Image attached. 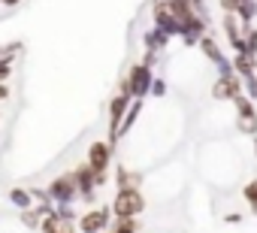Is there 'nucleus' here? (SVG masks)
I'll return each instance as SVG.
<instances>
[{
	"label": "nucleus",
	"mask_w": 257,
	"mask_h": 233,
	"mask_svg": "<svg viewBox=\"0 0 257 233\" xmlns=\"http://www.w3.org/2000/svg\"><path fill=\"white\" fill-rule=\"evenodd\" d=\"M127 106H131V94H118L109 103V146L118 140V128H121V119H124Z\"/></svg>",
	"instance_id": "obj_4"
},
{
	"label": "nucleus",
	"mask_w": 257,
	"mask_h": 233,
	"mask_svg": "<svg viewBox=\"0 0 257 233\" xmlns=\"http://www.w3.org/2000/svg\"><path fill=\"white\" fill-rule=\"evenodd\" d=\"M143 209H146V200H143V194H140L137 188H118V194H115V200H112L115 218H134V215H140Z\"/></svg>",
	"instance_id": "obj_1"
},
{
	"label": "nucleus",
	"mask_w": 257,
	"mask_h": 233,
	"mask_svg": "<svg viewBox=\"0 0 257 233\" xmlns=\"http://www.w3.org/2000/svg\"><path fill=\"white\" fill-rule=\"evenodd\" d=\"M239 4H242V0H221V7H224V10H227V13H230V10H236V7H239Z\"/></svg>",
	"instance_id": "obj_16"
},
{
	"label": "nucleus",
	"mask_w": 257,
	"mask_h": 233,
	"mask_svg": "<svg viewBox=\"0 0 257 233\" xmlns=\"http://www.w3.org/2000/svg\"><path fill=\"white\" fill-rule=\"evenodd\" d=\"M73 182H76V191L91 203V200H94V188H97V173H94L88 164H82V167L73 170Z\"/></svg>",
	"instance_id": "obj_6"
},
{
	"label": "nucleus",
	"mask_w": 257,
	"mask_h": 233,
	"mask_svg": "<svg viewBox=\"0 0 257 233\" xmlns=\"http://www.w3.org/2000/svg\"><path fill=\"white\" fill-rule=\"evenodd\" d=\"M203 49H206V55H209V58H218V49H215V43H212V40H203Z\"/></svg>",
	"instance_id": "obj_14"
},
{
	"label": "nucleus",
	"mask_w": 257,
	"mask_h": 233,
	"mask_svg": "<svg viewBox=\"0 0 257 233\" xmlns=\"http://www.w3.org/2000/svg\"><path fill=\"white\" fill-rule=\"evenodd\" d=\"M245 197H248V200L254 203V209H257V179H254V182H251V185L245 188Z\"/></svg>",
	"instance_id": "obj_13"
},
{
	"label": "nucleus",
	"mask_w": 257,
	"mask_h": 233,
	"mask_svg": "<svg viewBox=\"0 0 257 233\" xmlns=\"http://www.w3.org/2000/svg\"><path fill=\"white\" fill-rule=\"evenodd\" d=\"M10 94H13V88L4 82V85H0V103H7V100H10Z\"/></svg>",
	"instance_id": "obj_15"
},
{
	"label": "nucleus",
	"mask_w": 257,
	"mask_h": 233,
	"mask_svg": "<svg viewBox=\"0 0 257 233\" xmlns=\"http://www.w3.org/2000/svg\"><path fill=\"white\" fill-rule=\"evenodd\" d=\"M46 194H49V200H52L55 206H67V203H73V200L79 197V191H76V182H73V173L55 176V179L49 182Z\"/></svg>",
	"instance_id": "obj_2"
},
{
	"label": "nucleus",
	"mask_w": 257,
	"mask_h": 233,
	"mask_svg": "<svg viewBox=\"0 0 257 233\" xmlns=\"http://www.w3.org/2000/svg\"><path fill=\"white\" fill-rule=\"evenodd\" d=\"M149 85H152V70H149V64H137V67L131 70V76L121 82V94H131V97L140 100V97L149 91Z\"/></svg>",
	"instance_id": "obj_3"
},
{
	"label": "nucleus",
	"mask_w": 257,
	"mask_h": 233,
	"mask_svg": "<svg viewBox=\"0 0 257 233\" xmlns=\"http://www.w3.org/2000/svg\"><path fill=\"white\" fill-rule=\"evenodd\" d=\"M76 230H79L76 221L61 218V215L55 212V206H52V212H46L43 221H40V233H76Z\"/></svg>",
	"instance_id": "obj_8"
},
{
	"label": "nucleus",
	"mask_w": 257,
	"mask_h": 233,
	"mask_svg": "<svg viewBox=\"0 0 257 233\" xmlns=\"http://www.w3.org/2000/svg\"><path fill=\"white\" fill-rule=\"evenodd\" d=\"M22 0H0V7H19Z\"/></svg>",
	"instance_id": "obj_17"
},
{
	"label": "nucleus",
	"mask_w": 257,
	"mask_h": 233,
	"mask_svg": "<svg viewBox=\"0 0 257 233\" xmlns=\"http://www.w3.org/2000/svg\"><path fill=\"white\" fill-rule=\"evenodd\" d=\"M106 224H109V209L106 206H97V209H91V212H85L82 218H79V230L82 233H103L106 230Z\"/></svg>",
	"instance_id": "obj_5"
},
{
	"label": "nucleus",
	"mask_w": 257,
	"mask_h": 233,
	"mask_svg": "<svg viewBox=\"0 0 257 233\" xmlns=\"http://www.w3.org/2000/svg\"><path fill=\"white\" fill-rule=\"evenodd\" d=\"M239 103V125H242V131H254L257 128V119H254V109L245 103V100H236Z\"/></svg>",
	"instance_id": "obj_10"
},
{
	"label": "nucleus",
	"mask_w": 257,
	"mask_h": 233,
	"mask_svg": "<svg viewBox=\"0 0 257 233\" xmlns=\"http://www.w3.org/2000/svg\"><path fill=\"white\" fill-rule=\"evenodd\" d=\"M236 91V79H224L221 85H215V97H227Z\"/></svg>",
	"instance_id": "obj_12"
},
{
	"label": "nucleus",
	"mask_w": 257,
	"mask_h": 233,
	"mask_svg": "<svg viewBox=\"0 0 257 233\" xmlns=\"http://www.w3.org/2000/svg\"><path fill=\"white\" fill-rule=\"evenodd\" d=\"M109 158H112V146L109 143H94L91 149H88V167L97 173V176H103L106 170H109Z\"/></svg>",
	"instance_id": "obj_7"
},
{
	"label": "nucleus",
	"mask_w": 257,
	"mask_h": 233,
	"mask_svg": "<svg viewBox=\"0 0 257 233\" xmlns=\"http://www.w3.org/2000/svg\"><path fill=\"white\" fill-rule=\"evenodd\" d=\"M0 55H4V46H0Z\"/></svg>",
	"instance_id": "obj_18"
},
{
	"label": "nucleus",
	"mask_w": 257,
	"mask_h": 233,
	"mask_svg": "<svg viewBox=\"0 0 257 233\" xmlns=\"http://www.w3.org/2000/svg\"><path fill=\"white\" fill-rule=\"evenodd\" d=\"M115 179H118V188H137V185H140V179H137L134 173H127V170H118Z\"/></svg>",
	"instance_id": "obj_11"
},
{
	"label": "nucleus",
	"mask_w": 257,
	"mask_h": 233,
	"mask_svg": "<svg viewBox=\"0 0 257 233\" xmlns=\"http://www.w3.org/2000/svg\"><path fill=\"white\" fill-rule=\"evenodd\" d=\"M7 200H10L16 209H28V206H34V197H31L28 188H13V191L7 194Z\"/></svg>",
	"instance_id": "obj_9"
}]
</instances>
